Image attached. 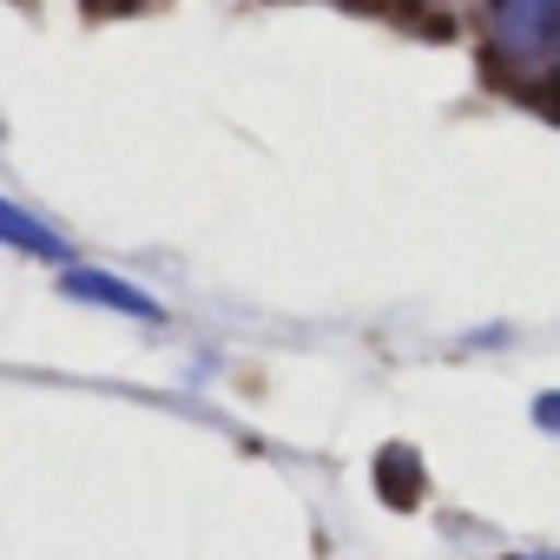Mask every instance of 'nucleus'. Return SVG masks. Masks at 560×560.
I'll list each match as a JSON object with an SVG mask.
<instances>
[{
    "mask_svg": "<svg viewBox=\"0 0 560 560\" xmlns=\"http://www.w3.org/2000/svg\"><path fill=\"white\" fill-rule=\"evenodd\" d=\"M488 27L527 80H560V0H488Z\"/></svg>",
    "mask_w": 560,
    "mask_h": 560,
    "instance_id": "1",
    "label": "nucleus"
},
{
    "mask_svg": "<svg viewBox=\"0 0 560 560\" xmlns=\"http://www.w3.org/2000/svg\"><path fill=\"white\" fill-rule=\"evenodd\" d=\"M113 8H132V0H113Z\"/></svg>",
    "mask_w": 560,
    "mask_h": 560,
    "instance_id": "5",
    "label": "nucleus"
},
{
    "mask_svg": "<svg viewBox=\"0 0 560 560\" xmlns=\"http://www.w3.org/2000/svg\"><path fill=\"white\" fill-rule=\"evenodd\" d=\"M540 560H560V553H540Z\"/></svg>",
    "mask_w": 560,
    "mask_h": 560,
    "instance_id": "6",
    "label": "nucleus"
},
{
    "mask_svg": "<svg viewBox=\"0 0 560 560\" xmlns=\"http://www.w3.org/2000/svg\"><path fill=\"white\" fill-rule=\"evenodd\" d=\"M0 237H8V244H21V250H40V257H67V244H60L54 231H40L27 211H14L8 198H0Z\"/></svg>",
    "mask_w": 560,
    "mask_h": 560,
    "instance_id": "2",
    "label": "nucleus"
},
{
    "mask_svg": "<svg viewBox=\"0 0 560 560\" xmlns=\"http://www.w3.org/2000/svg\"><path fill=\"white\" fill-rule=\"evenodd\" d=\"M540 416H547V422H560V396H553V402H547V409H540Z\"/></svg>",
    "mask_w": 560,
    "mask_h": 560,
    "instance_id": "4",
    "label": "nucleus"
},
{
    "mask_svg": "<svg viewBox=\"0 0 560 560\" xmlns=\"http://www.w3.org/2000/svg\"><path fill=\"white\" fill-rule=\"evenodd\" d=\"M73 291L80 298H100V304H119V311H132V317H159L139 291H126V284H113V277H73Z\"/></svg>",
    "mask_w": 560,
    "mask_h": 560,
    "instance_id": "3",
    "label": "nucleus"
}]
</instances>
